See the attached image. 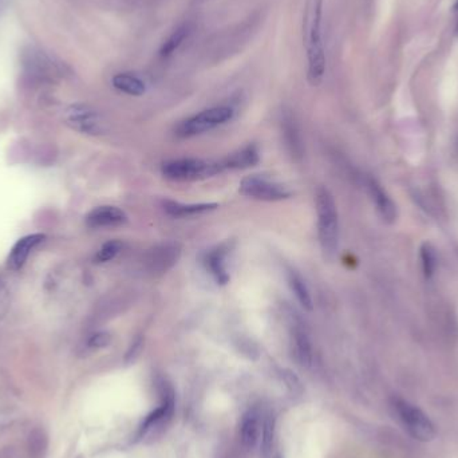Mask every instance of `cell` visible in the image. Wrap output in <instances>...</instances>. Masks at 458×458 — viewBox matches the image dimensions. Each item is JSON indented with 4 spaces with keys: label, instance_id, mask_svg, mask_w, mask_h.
I'll return each instance as SVG.
<instances>
[{
    "label": "cell",
    "instance_id": "cell-1",
    "mask_svg": "<svg viewBox=\"0 0 458 458\" xmlns=\"http://www.w3.org/2000/svg\"><path fill=\"white\" fill-rule=\"evenodd\" d=\"M323 0H306L302 38L307 55V81L311 86H319L326 74V51L322 34Z\"/></svg>",
    "mask_w": 458,
    "mask_h": 458
},
{
    "label": "cell",
    "instance_id": "cell-2",
    "mask_svg": "<svg viewBox=\"0 0 458 458\" xmlns=\"http://www.w3.org/2000/svg\"><path fill=\"white\" fill-rule=\"evenodd\" d=\"M318 236L323 253L331 258L339 246V213L332 193L326 186L316 191Z\"/></svg>",
    "mask_w": 458,
    "mask_h": 458
},
{
    "label": "cell",
    "instance_id": "cell-3",
    "mask_svg": "<svg viewBox=\"0 0 458 458\" xmlns=\"http://www.w3.org/2000/svg\"><path fill=\"white\" fill-rule=\"evenodd\" d=\"M392 408L398 421L410 436L421 442L433 441L437 436L436 426L418 406L410 404L409 401L394 397Z\"/></svg>",
    "mask_w": 458,
    "mask_h": 458
},
{
    "label": "cell",
    "instance_id": "cell-4",
    "mask_svg": "<svg viewBox=\"0 0 458 458\" xmlns=\"http://www.w3.org/2000/svg\"><path fill=\"white\" fill-rule=\"evenodd\" d=\"M158 390L161 395V405L147 414L144 422L138 427L137 440H145L160 436L166 429V426L170 424L175 415L176 402L172 385L165 379H160Z\"/></svg>",
    "mask_w": 458,
    "mask_h": 458
},
{
    "label": "cell",
    "instance_id": "cell-5",
    "mask_svg": "<svg viewBox=\"0 0 458 458\" xmlns=\"http://www.w3.org/2000/svg\"><path fill=\"white\" fill-rule=\"evenodd\" d=\"M161 172L168 180L172 181H196L212 177L217 173H221L219 161H207L201 158H176L163 164Z\"/></svg>",
    "mask_w": 458,
    "mask_h": 458
},
{
    "label": "cell",
    "instance_id": "cell-6",
    "mask_svg": "<svg viewBox=\"0 0 458 458\" xmlns=\"http://www.w3.org/2000/svg\"><path fill=\"white\" fill-rule=\"evenodd\" d=\"M233 115H235V109L227 105L214 106L211 109L202 110L197 114L184 119L176 128V135H179L181 138H191L208 133L221 125H226L233 118Z\"/></svg>",
    "mask_w": 458,
    "mask_h": 458
},
{
    "label": "cell",
    "instance_id": "cell-7",
    "mask_svg": "<svg viewBox=\"0 0 458 458\" xmlns=\"http://www.w3.org/2000/svg\"><path fill=\"white\" fill-rule=\"evenodd\" d=\"M240 193L243 196L267 202L283 201L293 196V192L286 185L256 175L248 176L242 180Z\"/></svg>",
    "mask_w": 458,
    "mask_h": 458
},
{
    "label": "cell",
    "instance_id": "cell-8",
    "mask_svg": "<svg viewBox=\"0 0 458 458\" xmlns=\"http://www.w3.org/2000/svg\"><path fill=\"white\" fill-rule=\"evenodd\" d=\"M65 122L73 131L87 135H99L106 131V124L96 109L89 105H71L66 109Z\"/></svg>",
    "mask_w": 458,
    "mask_h": 458
},
{
    "label": "cell",
    "instance_id": "cell-9",
    "mask_svg": "<svg viewBox=\"0 0 458 458\" xmlns=\"http://www.w3.org/2000/svg\"><path fill=\"white\" fill-rule=\"evenodd\" d=\"M181 256V246L175 242H166L150 248L145 255L144 264L152 274H164L170 269Z\"/></svg>",
    "mask_w": 458,
    "mask_h": 458
},
{
    "label": "cell",
    "instance_id": "cell-10",
    "mask_svg": "<svg viewBox=\"0 0 458 458\" xmlns=\"http://www.w3.org/2000/svg\"><path fill=\"white\" fill-rule=\"evenodd\" d=\"M364 185L381 219L387 224H393L398 217V209L393 198L389 196V193L382 188V185L371 176L366 177Z\"/></svg>",
    "mask_w": 458,
    "mask_h": 458
},
{
    "label": "cell",
    "instance_id": "cell-11",
    "mask_svg": "<svg viewBox=\"0 0 458 458\" xmlns=\"http://www.w3.org/2000/svg\"><path fill=\"white\" fill-rule=\"evenodd\" d=\"M129 217L121 208L114 205H102L90 211L86 216V226L89 228H117L128 223Z\"/></svg>",
    "mask_w": 458,
    "mask_h": 458
},
{
    "label": "cell",
    "instance_id": "cell-12",
    "mask_svg": "<svg viewBox=\"0 0 458 458\" xmlns=\"http://www.w3.org/2000/svg\"><path fill=\"white\" fill-rule=\"evenodd\" d=\"M263 411L259 408L246 410L240 422V441L246 450L255 449L262 433Z\"/></svg>",
    "mask_w": 458,
    "mask_h": 458
},
{
    "label": "cell",
    "instance_id": "cell-13",
    "mask_svg": "<svg viewBox=\"0 0 458 458\" xmlns=\"http://www.w3.org/2000/svg\"><path fill=\"white\" fill-rule=\"evenodd\" d=\"M228 243H223L214 246L209 252H207L204 263L209 274L212 275L214 281L220 286H226L229 281V272L227 269V256L229 253Z\"/></svg>",
    "mask_w": 458,
    "mask_h": 458
},
{
    "label": "cell",
    "instance_id": "cell-14",
    "mask_svg": "<svg viewBox=\"0 0 458 458\" xmlns=\"http://www.w3.org/2000/svg\"><path fill=\"white\" fill-rule=\"evenodd\" d=\"M45 239L46 236L42 233H34L19 239L15 246L10 251V255L7 258V267L13 271H19L27 262L34 248L40 244Z\"/></svg>",
    "mask_w": 458,
    "mask_h": 458
},
{
    "label": "cell",
    "instance_id": "cell-15",
    "mask_svg": "<svg viewBox=\"0 0 458 458\" xmlns=\"http://www.w3.org/2000/svg\"><path fill=\"white\" fill-rule=\"evenodd\" d=\"M291 351L296 363L302 367L312 364V346L306 330L302 325L295 323L291 328Z\"/></svg>",
    "mask_w": 458,
    "mask_h": 458
},
{
    "label": "cell",
    "instance_id": "cell-16",
    "mask_svg": "<svg viewBox=\"0 0 458 458\" xmlns=\"http://www.w3.org/2000/svg\"><path fill=\"white\" fill-rule=\"evenodd\" d=\"M259 161H260V153H259L258 147L248 145V147L229 154L228 157L220 160L219 163H220L221 172H224V170H239V169L252 168V166L259 164Z\"/></svg>",
    "mask_w": 458,
    "mask_h": 458
},
{
    "label": "cell",
    "instance_id": "cell-17",
    "mask_svg": "<svg viewBox=\"0 0 458 458\" xmlns=\"http://www.w3.org/2000/svg\"><path fill=\"white\" fill-rule=\"evenodd\" d=\"M281 128H283L284 144H286L288 153L293 156L294 160L300 161L304 154V147H303V140H302L299 126H297L293 114H290V113L284 114L283 121H281Z\"/></svg>",
    "mask_w": 458,
    "mask_h": 458
},
{
    "label": "cell",
    "instance_id": "cell-18",
    "mask_svg": "<svg viewBox=\"0 0 458 458\" xmlns=\"http://www.w3.org/2000/svg\"><path fill=\"white\" fill-rule=\"evenodd\" d=\"M164 211L170 217L175 219H186V217H195L200 214L213 212L219 208V204L216 202H200V204H182L179 201L173 200H165L163 202Z\"/></svg>",
    "mask_w": 458,
    "mask_h": 458
},
{
    "label": "cell",
    "instance_id": "cell-19",
    "mask_svg": "<svg viewBox=\"0 0 458 458\" xmlns=\"http://www.w3.org/2000/svg\"><path fill=\"white\" fill-rule=\"evenodd\" d=\"M112 83L117 90H119L121 93H125L128 96H133V97H141L147 91L145 82L140 77H137L131 73L115 74L112 80Z\"/></svg>",
    "mask_w": 458,
    "mask_h": 458
},
{
    "label": "cell",
    "instance_id": "cell-20",
    "mask_svg": "<svg viewBox=\"0 0 458 458\" xmlns=\"http://www.w3.org/2000/svg\"><path fill=\"white\" fill-rule=\"evenodd\" d=\"M287 280H288V286L291 288V291L294 293L295 297L297 299L299 304L307 310V311H312L313 304H312L311 293L304 281V279L300 276V274H297L294 269H290L287 274Z\"/></svg>",
    "mask_w": 458,
    "mask_h": 458
},
{
    "label": "cell",
    "instance_id": "cell-21",
    "mask_svg": "<svg viewBox=\"0 0 458 458\" xmlns=\"http://www.w3.org/2000/svg\"><path fill=\"white\" fill-rule=\"evenodd\" d=\"M275 438V417L271 411L263 413L262 433H260V457L269 458L272 453Z\"/></svg>",
    "mask_w": 458,
    "mask_h": 458
},
{
    "label": "cell",
    "instance_id": "cell-22",
    "mask_svg": "<svg viewBox=\"0 0 458 458\" xmlns=\"http://www.w3.org/2000/svg\"><path fill=\"white\" fill-rule=\"evenodd\" d=\"M188 35H189V24L184 23L179 26L163 43V46L160 49V57L169 58L170 55H173L182 45V42L188 38Z\"/></svg>",
    "mask_w": 458,
    "mask_h": 458
},
{
    "label": "cell",
    "instance_id": "cell-23",
    "mask_svg": "<svg viewBox=\"0 0 458 458\" xmlns=\"http://www.w3.org/2000/svg\"><path fill=\"white\" fill-rule=\"evenodd\" d=\"M420 256H421V264H422V272L427 280L434 276L436 269L438 267V258H437V251L431 243H424L421 249H420Z\"/></svg>",
    "mask_w": 458,
    "mask_h": 458
},
{
    "label": "cell",
    "instance_id": "cell-24",
    "mask_svg": "<svg viewBox=\"0 0 458 458\" xmlns=\"http://www.w3.org/2000/svg\"><path fill=\"white\" fill-rule=\"evenodd\" d=\"M49 446L47 434L43 429H34L29 436V453L33 458H43Z\"/></svg>",
    "mask_w": 458,
    "mask_h": 458
},
{
    "label": "cell",
    "instance_id": "cell-25",
    "mask_svg": "<svg viewBox=\"0 0 458 458\" xmlns=\"http://www.w3.org/2000/svg\"><path fill=\"white\" fill-rule=\"evenodd\" d=\"M124 244L119 240H110L99 248L96 255V262L108 263L117 258V255L122 251Z\"/></svg>",
    "mask_w": 458,
    "mask_h": 458
},
{
    "label": "cell",
    "instance_id": "cell-26",
    "mask_svg": "<svg viewBox=\"0 0 458 458\" xmlns=\"http://www.w3.org/2000/svg\"><path fill=\"white\" fill-rule=\"evenodd\" d=\"M281 378H283L286 386L288 387L290 393L294 394V395L302 394V392H303L302 382L299 381V378L295 376L293 371H290V370H283V371H281Z\"/></svg>",
    "mask_w": 458,
    "mask_h": 458
},
{
    "label": "cell",
    "instance_id": "cell-27",
    "mask_svg": "<svg viewBox=\"0 0 458 458\" xmlns=\"http://www.w3.org/2000/svg\"><path fill=\"white\" fill-rule=\"evenodd\" d=\"M110 344H112V335L108 331H98L93 334L87 341V346L91 348H103Z\"/></svg>",
    "mask_w": 458,
    "mask_h": 458
},
{
    "label": "cell",
    "instance_id": "cell-28",
    "mask_svg": "<svg viewBox=\"0 0 458 458\" xmlns=\"http://www.w3.org/2000/svg\"><path fill=\"white\" fill-rule=\"evenodd\" d=\"M10 309V291L6 281L0 278V320L6 316Z\"/></svg>",
    "mask_w": 458,
    "mask_h": 458
},
{
    "label": "cell",
    "instance_id": "cell-29",
    "mask_svg": "<svg viewBox=\"0 0 458 458\" xmlns=\"http://www.w3.org/2000/svg\"><path fill=\"white\" fill-rule=\"evenodd\" d=\"M142 347H144V339H142L141 337H138V338L131 344V347H129V350H128V353H126V357H125V360H126L128 363H131V362L135 360V358L140 355Z\"/></svg>",
    "mask_w": 458,
    "mask_h": 458
},
{
    "label": "cell",
    "instance_id": "cell-30",
    "mask_svg": "<svg viewBox=\"0 0 458 458\" xmlns=\"http://www.w3.org/2000/svg\"><path fill=\"white\" fill-rule=\"evenodd\" d=\"M7 1H8V0H0V14L4 11V8H6V6H7Z\"/></svg>",
    "mask_w": 458,
    "mask_h": 458
},
{
    "label": "cell",
    "instance_id": "cell-31",
    "mask_svg": "<svg viewBox=\"0 0 458 458\" xmlns=\"http://www.w3.org/2000/svg\"><path fill=\"white\" fill-rule=\"evenodd\" d=\"M455 10H456V11H458V0H457V3H456V6H455Z\"/></svg>",
    "mask_w": 458,
    "mask_h": 458
},
{
    "label": "cell",
    "instance_id": "cell-32",
    "mask_svg": "<svg viewBox=\"0 0 458 458\" xmlns=\"http://www.w3.org/2000/svg\"><path fill=\"white\" fill-rule=\"evenodd\" d=\"M272 458H283V457H281V456H280V455H276V456H274V457H272Z\"/></svg>",
    "mask_w": 458,
    "mask_h": 458
}]
</instances>
